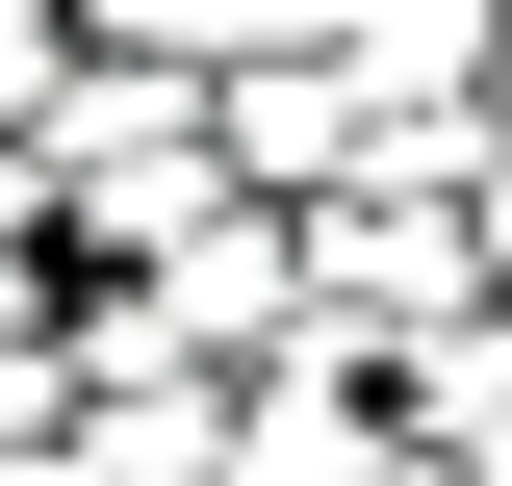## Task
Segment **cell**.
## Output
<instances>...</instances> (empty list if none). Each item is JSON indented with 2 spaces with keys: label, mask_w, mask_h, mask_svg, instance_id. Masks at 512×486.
I'll return each instance as SVG.
<instances>
[{
  "label": "cell",
  "mask_w": 512,
  "mask_h": 486,
  "mask_svg": "<svg viewBox=\"0 0 512 486\" xmlns=\"http://www.w3.org/2000/svg\"><path fill=\"white\" fill-rule=\"evenodd\" d=\"M26 180H52L77 282H128V256H180L205 205H231V77H180V52H77L52 103H26Z\"/></svg>",
  "instance_id": "cell-1"
},
{
  "label": "cell",
  "mask_w": 512,
  "mask_h": 486,
  "mask_svg": "<svg viewBox=\"0 0 512 486\" xmlns=\"http://www.w3.org/2000/svg\"><path fill=\"white\" fill-rule=\"evenodd\" d=\"M103 307V333H154V359H282V333H308V205H205L180 256H128V282H77Z\"/></svg>",
  "instance_id": "cell-2"
},
{
  "label": "cell",
  "mask_w": 512,
  "mask_h": 486,
  "mask_svg": "<svg viewBox=\"0 0 512 486\" xmlns=\"http://www.w3.org/2000/svg\"><path fill=\"white\" fill-rule=\"evenodd\" d=\"M308 307H333V333H384V359H410V333H461V307H487L461 180H333V205H308Z\"/></svg>",
  "instance_id": "cell-3"
},
{
  "label": "cell",
  "mask_w": 512,
  "mask_h": 486,
  "mask_svg": "<svg viewBox=\"0 0 512 486\" xmlns=\"http://www.w3.org/2000/svg\"><path fill=\"white\" fill-rule=\"evenodd\" d=\"M308 52H359L384 103H487V0H308Z\"/></svg>",
  "instance_id": "cell-4"
},
{
  "label": "cell",
  "mask_w": 512,
  "mask_h": 486,
  "mask_svg": "<svg viewBox=\"0 0 512 486\" xmlns=\"http://www.w3.org/2000/svg\"><path fill=\"white\" fill-rule=\"evenodd\" d=\"M0 307H77V231H52V180H26V128H0Z\"/></svg>",
  "instance_id": "cell-5"
},
{
  "label": "cell",
  "mask_w": 512,
  "mask_h": 486,
  "mask_svg": "<svg viewBox=\"0 0 512 486\" xmlns=\"http://www.w3.org/2000/svg\"><path fill=\"white\" fill-rule=\"evenodd\" d=\"M461 231H487V307H512V128H487V180H461Z\"/></svg>",
  "instance_id": "cell-6"
},
{
  "label": "cell",
  "mask_w": 512,
  "mask_h": 486,
  "mask_svg": "<svg viewBox=\"0 0 512 486\" xmlns=\"http://www.w3.org/2000/svg\"><path fill=\"white\" fill-rule=\"evenodd\" d=\"M0 486H103V435H0Z\"/></svg>",
  "instance_id": "cell-7"
},
{
  "label": "cell",
  "mask_w": 512,
  "mask_h": 486,
  "mask_svg": "<svg viewBox=\"0 0 512 486\" xmlns=\"http://www.w3.org/2000/svg\"><path fill=\"white\" fill-rule=\"evenodd\" d=\"M359 486H487V461H436V435H410V410H384V461H359Z\"/></svg>",
  "instance_id": "cell-8"
},
{
  "label": "cell",
  "mask_w": 512,
  "mask_h": 486,
  "mask_svg": "<svg viewBox=\"0 0 512 486\" xmlns=\"http://www.w3.org/2000/svg\"><path fill=\"white\" fill-rule=\"evenodd\" d=\"M487 128H512V0H487Z\"/></svg>",
  "instance_id": "cell-9"
}]
</instances>
